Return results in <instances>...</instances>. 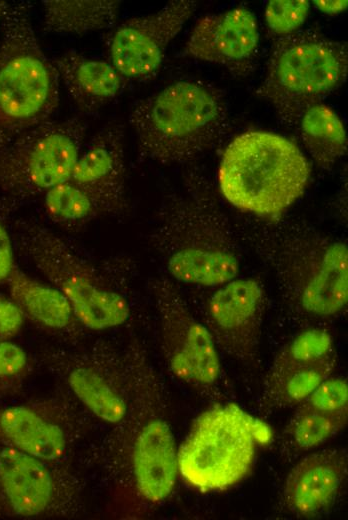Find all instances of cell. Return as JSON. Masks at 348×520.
<instances>
[{"mask_svg": "<svg viewBox=\"0 0 348 520\" xmlns=\"http://www.w3.org/2000/svg\"><path fill=\"white\" fill-rule=\"evenodd\" d=\"M210 179L188 168L160 202L148 241L174 282L213 288L237 277L241 249Z\"/></svg>", "mask_w": 348, "mask_h": 520, "instance_id": "6da1fadb", "label": "cell"}, {"mask_svg": "<svg viewBox=\"0 0 348 520\" xmlns=\"http://www.w3.org/2000/svg\"><path fill=\"white\" fill-rule=\"evenodd\" d=\"M290 310L304 321L336 318L348 302V249L311 225L274 222L248 233Z\"/></svg>", "mask_w": 348, "mask_h": 520, "instance_id": "7a4b0ae2", "label": "cell"}, {"mask_svg": "<svg viewBox=\"0 0 348 520\" xmlns=\"http://www.w3.org/2000/svg\"><path fill=\"white\" fill-rule=\"evenodd\" d=\"M14 246L69 300L80 324L103 331L119 327L131 314L128 290L136 264L128 256L93 260L43 224L19 218L11 223Z\"/></svg>", "mask_w": 348, "mask_h": 520, "instance_id": "3957f363", "label": "cell"}, {"mask_svg": "<svg viewBox=\"0 0 348 520\" xmlns=\"http://www.w3.org/2000/svg\"><path fill=\"white\" fill-rule=\"evenodd\" d=\"M139 158L186 164L211 149L229 128L228 104L214 86L177 81L138 100L129 114Z\"/></svg>", "mask_w": 348, "mask_h": 520, "instance_id": "277c9868", "label": "cell"}, {"mask_svg": "<svg viewBox=\"0 0 348 520\" xmlns=\"http://www.w3.org/2000/svg\"><path fill=\"white\" fill-rule=\"evenodd\" d=\"M309 163L287 138L249 131L235 137L223 152L218 184L234 207L264 218L285 212L305 191Z\"/></svg>", "mask_w": 348, "mask_h": 520, "instance_id": "5b68a950", "label": "cell"}, {"mask_svg": "<svg viewBox=\"0 0 348 520\" xmlns=\"http://www.w3.org/2000/svg\"><path fill=\"white\" fill-rule=\"evenodd\" d=\"M59 76L36 37L27 2L8 3L0 20V149L51 120Z\"/></svg>", "mask_w": 348, "mask_h": 520, "instance_id": "8992f818", "label": "cell"}, {"mask_svg": "<svg viewBox=\"0 0 348 520\" xmlns=\"http://www.w3.org/2000/svg\"><path fill=\"white\" fill-rule=\"evenodd\" d=\"M347 67L345 43L299 29L274 40L257 95L274 107L284 125L292 127L308 108L344 84Z\"/></svg>", "mask_w": 348, "mask_h": 520, "instance_id": "52a82bcc", "label": "cell"}, {"mask_svg": "<svg viewBox=\"0 0 348 520\" xmlns=\"http://www.w3.org/2000/svg\"><path fill=\"white\" fill-rule=\"evenodd\" d=\"M271 439L270 427L236 404L214 406L198 416L177 451L178 474L199 491L225 490L248 474L258 445Z\"/></svg>", "mask_w": 348, "mask_h": 520, "instance_id": "ba28073f", "label": "cell"}, {"mask_svg": "<svg viewBox=\"0 0 348 520\" xmlns=\"http://www.w3.org/2000/svg\"><path fill=\"white\" fill-rule=\"evenodd\" d=\"M87 130L80 117L49 120L2 147L0 192L18 202L69 180Z\"/></svg>", "mask_w": 348, "mask_h": 520, "instance_id": "9c48e42d", "label": "cell"}, {"mask_svg": "<svg viewBox=\"0 0 348 520\" xmlns=\"http://www.w3.org/2000/svg\"><path fill=\"white\" fill-rule=\"evenodd\" d=\"M149 287L170 371L198 392L214 393L219 388L223 370L220 352L209 331L193 314L176 282L168 276L153 277Z\"/></svg>", "mask_w": 348, "mask_h": 520, "instance_id": "30bf717a", "label": "cell"}, {"mask_svg": "<svg viewBox=\"0 0 348 520\" xmlns=\"http://www.w3.org/2000/svg\"><path fill=\"white\" fill-rule=\"evenodd\" d=\"M205 296L201 316L219 352L233 360L254 364L259 357L266 293L256 277L234 278Z\"/></svg>", "mask_w": 348, "mask_h": 520, "instance_id": "8fae6325", "label": "cell"}, {"mask_svg": "<svg viewBox=\"0 0 348 520\" xmlns=\"http://www.w3.org/2000/svg\"><path fill=\"white\" fill-rule=\"evenodd\" d=\"M337 366L331 334L319 327L299 332L277 352L264 382V403L272 409L296 407Z\"/></svg>", "mask_w": 348, "mask_h": 520, "instance_id": "7c38bea8", "label": "cell"}, {"mask_svg": "<svg viewBox=\"0 0 348 520\" xmlns=\"http://www.w3.org/2000/svg\"><path fill=\"white\" fill-rule=\"evenodd\" d=\"M197 3L175 0L159 11L120 24L107 38L110 63L125 78L144 80L160 69L166 49Z\"/></svg>", "mask_w": 348, "mask_h": 520, "instance_id": "4fadbf2b", "label": "cell"}, {"mask_svg": "<svg viewBox=\"0 0 348 520\" xmlns=\"http://www.w3.org/2000/svg\"><path fill=\"white\" fill-rule=\"evenodd\" d=\"M258 44L255 16L248 9L239 7L199 19L183 54L245 76L253 70Z\"/></svg>", "mask_w": 348, "mask_h": 520, "instance_id": "5bb4252c", "label": "cell"}, {"mask_svg": "<svg viewBox=\"0 0 348 520\" xmlns=\"http://www.w3.org/2000/svg\"><path fill=\"white\" fill-rule=\"evenodd\" d=\"M90 193L107 216L128 213L124 128L117 122L103 127L81 151L69 178Z\"/></svg>", "mask_w": 348, "mask_h": 520, "instance_id": "9a60e30c", "label": "cell"}, {"mask_svg": "<svg viewBox=\"0 0 348 520\" xmlns=\"http://www.w3.org/2000/svg\"><path fill=\"white\" fill-rule=\"evenodd\" d=\"M177 451L172 429L163 417L150 416L138 428L131 466L135 487L144 500L159 503L172 493L178 476Z\"/></svg>", "mask_w": 348, "mask_h": 520, "instance_id": "2e32d148", "label": "cell"}, {"mask_svg": "<svg viewBox=\"0 0 348 520\" xmlns=\"http://www.w3.org/2000/svg\"><path fill=\"white\" fill-rule=\"evenodd\" d=\"M344 449H324L306 455L287 475L284 485L286 506L298 515H315L329 508L347 476Z\"/></svg>", "mask_w": 348, "mask_h": 520, "instance_id": "e0dca14e", "label": "cell"}, {"mask_svg": "<svg viewBox=\"0 0 348 520\" xmlns=\"http://www.w3.org/2000/svg\"><path fill=\"white\" fill-rule=\"evenodd\" d=\"M52 61L69 98L85 114L109 104L125 86L126 79L111 63L76 51H66Z\"/></svg>", "mask_w": 348, "mask_h": 520, "instance_id": "ac0fdd59", "label": "cell"}, {"mask_svg": "<svg viewBox=\"0 0 348 520\" xmlns=\"http://www.w3.org/2000/svg\"><path fill=\"white\" fill-rule=\"evenodd\" d=\"M0 485L21 516L40 514L53 497L51 473L42 460L12 446L0 450Z\"/></svg>", "mask_w": 348, "mask_h": 520, "instance_id": "d6986e66", "label": "cell"}, {"mask_svg": "<svg viewBox=\"0 0 348 520\" xmlns=\"http://www.w3.org/2000/svg\"><path fill=\"white\" fill-rule=\"evenodd\" d=\"M11 299L40 326L54 332L80 323L67 297L51 284L40 282L17 266L7 280Z\"/></svg>", "mask_w": 348, "mask_h": 520, "instance_id": "ffe728a7", "label": "cell"}, {"mask_svg": "<svg viewBox=\"0 0 348 520\" xmlns=\"http://www.w3.org/2000/svg\"><path fill=\"white\" fill-rule=\"evenodd\" d=\"M0 433L12 447L42 461L56 460L66 449L61 428L24 406L0 412Z\"/></svg>", "mask_w": 348, "mask_h": 520, "instance_id": "44dd1931", "label": "cell"}, {"mask_svg": "<svg viewBox=\"0 0 348 520\" xmlns=\"http://www.w3.org/2000/svg\"><path fill=\"white\" fill-rule=\"evenodd\" d=\"M42 4L45 32L78 35L113 26L120 7L113 0H46Z\"/></svg>", "mask_w": 348, "mask_h": 520, "instance_id": "7402d4cb", "label": "cell"}, {"mask_svg": "<svg viewBox=\"0 0 348 520\" xmlns=\"http://www.w3.org/2000/svg\"><path fill=\"white\" fill-rule=\"evenodd\" d=\"M96 356V355H95ZM94 358L81 357L67 364V381L75 396L100 420L116 424L124 419L127 405L95 365Z\"/></svg>", "mask_w": 348, "mask_h": 520, "instance_id": "603a6c76", "label": "cell"}, {"mask_svg": "<svg viewBox=\"0 0 348 520\" xmlns=\"http://www.w3.org/2000/svg\"><path fill=\"white\" fill-rule=\"evenodd\" d=\"M302 141L315 163L331 169L347 152L344 124L328 106L316 104L308 108L298 121Z\"/></svg>", "mask_w": 348, "mask_h": 520, "instance_id": "cb8c5ba5", "label": "cell"}, {"mask_svg": "<svg viewBox=\"0 0 348 520\" xmlns=\"http://www.w3.org/2000/svg\"><path fill=\"white\" fill-rule=\"evenodd\" d=\"M44 209L56 225L78 231L107 216L103 206L86 190L67 180L44 194Z\"/></svg>", "mask_w": 348, "mask_h": 520, "instance_id": "d4e9b609", "label": "cell"}, {"mask_svg": "<svg viewBox=\"0 0 348 520\" xmlns=\"http://www.w3.org/2000/svg\"><path fill=\"white\" fill-rule=\"evenodd\" d=\"M347 419L348 411L327 413L296 406L282 433V445L288 453L310 451L338 434Z\"/></svg>", "mask_w": 348, "mask_h": 520, "instance_id": "484cf974", "label": "cell"}, {"mask_svg": "<svg viewBox=\"0 0 348 520\" xmlns=\"http://www.w3.org/2000/svg\"><path fill=\"white\" fill-rule=\"evenodd\" d=\"M307 0H273L265 9L267 26L277 37L290 35L299 30L309 12Z\"/></svg>", "mask_w": 348, "mask_h": 520, "instance_id": "4316f807", "label": "cell"}, {"mask_svg": "<svg viewBox=\"0 0 348 520\" xmlns=\"http://www.w3.org/2000/svg\"><path fill=\"white\" fill-rule=\"evenodd\" d=\"M347 404L348 385L346 380L330 376L297 406L309 410L337 413L348 411Z\"/></svg>", "mask_w": 348, "mask_h": 520, "instance_id": "83f0119b", "label": "cell"}, {"mask_svg": "<svg viewBox=\"0 0 348 520\" xmlns=\"http://www.w3.org/2000/svg\"><path fill=\"white\" fill-rule=\"evenodd\" d=\"M17 201L0 199V284L7 282L16 268L14 241L11 232V214Z\"/></svg>", "mask_w": 348, "mask_h": 520, "instance_id": "f1b7e54d", "label": "cell"}, {"mask_svg": "<svg viewBox=\"0 0 348 520\" xmlns=\"http://www.w3.org/2000/svg\"><path fill=\"white\" fill-rule=\"evenodd\" d=\"M27 364L28 357L22 347L9 340L0 341V378L20 374Z\"/></svg>", "mask_w": 348, "mask_h": 520, "instance_id": "f546056e", "label": "cell"}, {"mask_svg": "<svg viewBox=\"0 0 348 520\" xmlns=\"http://www.w3.org/2000/svg\"><path fill=\"white\" fill-rule=\"evenodd\" d=\"M24 321V314L13 300L0 296V341L16 335Z\"/></svg>", "mask_w": 348, "mask_h": 520, "instance_id": "4dcf8cb0", "label": "cell"}, {"mask_svg": "<svg viewBox=\"0 0 348 520\" xmlns=\"http://www.w3.org/2000/svg\"><path fill=\"white\" fill-rule=\"evenodd\" d=\"M314 5L323 13L334 15L343 12L348 6V2L345 0L340 1H325L315 0Z\"/></svg>", "mask_w": 348, "mask_h": 520, "instance_id": "1f68e13d", "label": "cell"}, {"mask_svg": "<svg viewBox=\"0 0 348 520\" xmlns=\"http://www.w3.org/2000/svg\"><path fill=\"white\" fill-rule=\"evenodd\" d=\"M8 3L5 1H0V20L2 18V15L7 7Z\"/></svg>", "mask_w": 348, "mask_h": 520, "instance_id": "d6a6232c", "label": "cell"}]
</instances>
